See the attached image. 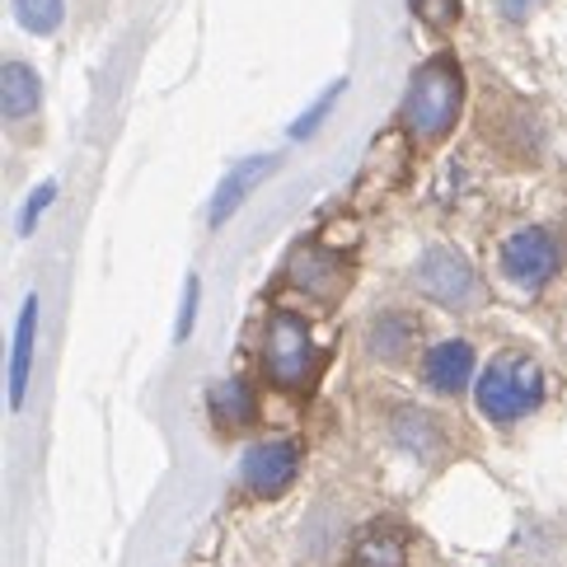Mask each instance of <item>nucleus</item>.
<instances>
[{
    "instance_id": "obj_5",
    "label": "nucleus",
    "mask_w": 567,
    "mask_h": 567,
    "mask_svg": "<svg viewBox=\"0 0 567 567\" xmlns=\"http://www.w3.org/2000/svg\"><path fill=\"white\" fill-rule=\"evenodd\" d=\"M558 262H563V249L549 230H520L502 245V272H506V281H516L525 291L544 287V281L558 272Z\"/></svg>"
},
{
    "instance_id": "obj_8",
    "label": "nucleus",
    "mask_w": 567,
    "mask_h": 567,
    "mask_svg": "<svg viewBox=\"0 0 567 567\" xmlns=\"http://www.w3.org/2000/svg\"><path fill=\"white\" fill-rule=\"evenodd\" d=\"M272 169H277V155H249L245 165H235L226 178L216 184V197H212V207H207V226L212 230H220L226 220L245 207V197L262 184V178H272Z\"/></svg>"
},
{
    "instance_id": "obj_2",
    "label": "nucleus",
    "mask_w": 567,
    "mask_h": 567,
    "mask_svg": "<svg viewBox=\"0 0 567 567\" xmlns=\"http://www.w3.org/2000/svg\"><path fill=\"white\" fill-rule=\"evenodd\" d=\"M474 403L488 422H516L525 413H535L544 403V371L525 352H502L488 361V371L474 384Z\"/></svg>"
},
{
    "instance_id": "obj_20",
    "label": "nucleus",
    "mask_w": 567,
    "mask_h": 567,
    "mask_svg": "<svg viewBox=\"0 0 567 567\" xmlns=\"http://www.w3.org/2000/svg\"><path fill=\"white\" fill-rule=\"evenodd\" d=\"M530 6H535V0H502V14L506 19H525V14H530Z\"/></svg>"
},
{
    "instance_id": "obj_19",
    "label": "nucleus",
    "mask_w": 567,
    "mask_h": 567,
    "mask_svg": "<svg viewBox=\"0 0 567 567\" xmlns=\"http://www.w3.org/2000/svg\"><path fill=\"white\" fill-rule=\"evenodd\" d=\"M197 300H202V281L197 277H188L184 281V310H178V329H174V338L184 342L188 333H193V323H197Z\"/></svg>"
},
{
    "instance_id": "obj_14",
    "label": "nucleus",
    "mask_w": 567,
    "mask_h": 567,
    "mask_svg": "<svg viewBox=\"0 0 567 567\" xmlns=\"http://www.w3.org/2000/svg\"><path fill=\"white\" fill-rule=\"evenodd\" d=\"M207 409H212V417L220 422V427H245V422L254 417V399L245 390V380H220L207 390Z\"/></svg>"
},
{
    "instance_id": "obj_7",
    "label": "nucleus",
    "mask_w": 567,
    "mask_h": 567,
    "mask_svg": "<svg viewBox=\"0 0 567 567\" xmlns=\"http://www.w3.org/2000/svg\"><path fill=\"white\" fill-rule=\"evenodd\" d=\"M291 287H300L315 300H338L348 291V262H342L329 245H296L287 258Z\"/></svg>"
},
{
    "instance_id": "obj_12",
    "label": "nucleus",
    "mask_w": 567,
    "mask_h": 567,
    "mask_svg": "<svg viewBox=\"0 0 567 567\" xmlns=\"http://www.w3.org/2000/svg\"><path fill=\"white\" fill-rule=\"evenodd\" d=\"M413 338H417V329H413L409 315L384 310V315H375V323H371L367 348H371V357H380V361H403V357H409V348H413Z\"/></svg>"
},
{
    "instance_id": "obj_18",
    "label": "nucleus",
    "mask_w": 567,
    "mask_h": 567,
    "mask_svg": "<svg viewBox=\"0 0 567 567\" xmlns=\"http://www.w3.org/2000/svg\"><path fill=\"white\" fill-rule=\"evenodd\" d=\"M413 10H417V19L445 29V24H455L460 19V0H413Z\"/></svg>"
},
{
    "instance_id": "obj_16",
    "label": "nucleus",
    "mask_w": 567,
    "mask_h": 567,
    "mask_svg": "<svg viewBox=\"0 0 567 567\" xmlns=\"http://www.w3.org/2000/svg\"><path fill=\"white\" fill-rule=\"evenodd\" d=\"M52 197H56V184L48 178V184H38L24 202V212H19V235H33L38 230V220H43V212L52 207Z\"/></svg>"
},
{
    "instance_id": "obj_11",
    "label": "nucleus",
    "mask_w": 567,
    "mask_h": 567,
    "mask_svg": "<svg viewBox=\"0 0 567 567\" xmlns=\"http://www.w3.org/2000/svg\"><path fill=\"white\" fill-rule=\"evenodd\" d=\"M38 99H43V85H38L33 66H24V62H6V66H0V113H6V123L29 117L38 109Z\"/></svg>"
},
{
    "instance_id": "obj_4",
    "label": "nucleus",
    "mask_w": 567,
    "mask_h": 567,
    "mask_svg": "<svg viewBox=\"0 0 567 567\" xmlns=\"http://www.w3.org/2000/svg\"><path fill=\"white\" fill-rule=\"evenodd\" d=\"M413 281H417L422 296H432L436 306H445V310H474L483 300V287H478L474 268L451 249L422 254L417 268H413Z\"/></svg>"
},
{
    "instance_id": "obj_1",
    "label": "nucleus",
    "mask_w": 567,
    "mask_h": 567,
    "mask_svg": "<svg viewBox=\"0 0 567 567\" xmlns=\"http://www.w3.org/2000/svg\"><path fill=\"white\" fill-rule=\"evenodd\" d=\"M460 104H464L460 66L451 62V56H432V62L413 75L399 123L409 127V136L417 141V146H436V141L451 136L455 117H460Z\"/></svg>"
},
{
    "instance_id": "obj_10",
    "label": "nucleus",
    "mask_w": 567,
    "mask_h": 567,
    "mask_svg": "<svg viewBox=\"0 0 567 567\" xmlns=\"http://www.w3.org/2000/svg\"><path fill=\"white\" fill-rule=\"evenodd\" d=\"M33 342H38V291L24 296V306H19V323H14V348H10V409H24V399H29Z\"/></svg>"
},
{
    "instance_id": "obj_15",
    "label": "nucleus",
    "mask_w": 567,
    "mask_h": 567,
    "mask_svg": "<svg viewBox=\"0 0 567 567\" xmlns=\"http://www.w3.org/2000/svg\"><path fill=\"white\" fill-rule=\"evenodd\" d=\"M62 0H14V19L29 33H56L62 29Z\"/></svg>"
},
{
    "instance_id": "obj_3",
    "label": "nucleus",
    "mask_w": 567,
    "mask_h": 567,
    "mask_svg": "<svg viewBox=\"0 0 567 567\" xmlns=\"http://www.w3.org/2000/svg\"><path fill=\"white\" fill-rule=\"evenodd\" d=\"M319 352L310 338V323L300 319L296 310H277L268 319V338H262V371L277 390H306L315 380Z\"/></svg>"
},
{
    "instance_id": "obj_13",
    "label": "nucleus",
    "mask_w": 567,
    "mask_h": 567,
    "mask_svg": "<svg viewBox=\"0 0 567 567\" xmlns=\"http://www.w3.org/2000/svg\"><path fill=\"white\" fill-rule=\"evenodd\" d=\"M352 567H403V535L394 525H371V530L357 539Z\"/></svg>"
},
{
    "instance_id": "obj_6",
    "label": "nucleus",
    "mask_w": 567,
    "mask_h": 567,
    "mask_svg": "<svg viewBox=\"0 0 567 567\" xmlns=\"http://www.w3.org/2000/svg\"><path fill=\"white\" fill-rule=\"evenodd\" d=\"M300 474V445L296 441H258L239 460V483L254 497H277Z\"/></svg>"
},
{
    "instance_id": "obj_17",
    "label": "nucleus",
    "mask_w": 567,
    "mask_h": 567,
    "mask_svg": "<svg viewBox=\"0 0 567 567\" xmlns=\"http://www.w3.org/2000/svg\"><path fill=\"white\" fill-rule=\"evenodd\" d=\"M338 94H342V80H338V85H329V94H323L319 104H315V109H310V113H306V117H300V123L291 127V141H306V136H310V132L323 123V117H329V109H333V99H338Z\"/></svg>"
},
{
    "instance_id": "obj_9",
    "label": "nucleus",
    "mask_w": 567,
    "mask_h": 567,
    "mask_svg": "<svg viewBox=\"0 0 567 567\" xmlns=\"http://www.w3.org/2000/svg\"><path fill=\"white\" fill-rule=\"evenodd\" d=\"M422 375H427V384L436 394H460L464 384L474 380V342H464V338L436 342L427 352V361H422Z\"/></svg>"
}]
</instances>
